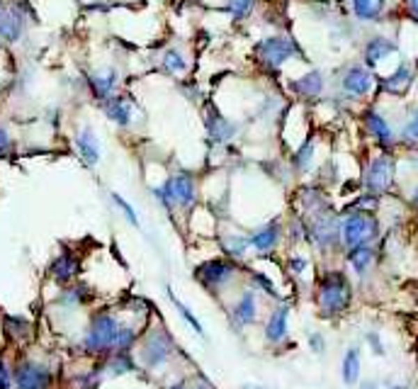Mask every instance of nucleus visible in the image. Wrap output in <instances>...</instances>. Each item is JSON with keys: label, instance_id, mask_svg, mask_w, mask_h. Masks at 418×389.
I'll use <instances>...</instances> for the list:
<instances>
[{"label": "nucleus", "instance_id": "nucleus-4", "mask_svg": "<svg viewBox=\"0 0 418 389\" xmlns=\"http://www.w3.org/2000/svg\"><path fill=\"white\" fill-rule=\"evenodd\" d=\"M377 219L367 212H353V214L346 216V221L341 224V236L343 244L348 248H355V246H365L370 244L377 236Z\"/></svg>", "mask_w": 418, "mask_h": 389}, {"label": "nucleus", "instance_id": "nucleus-43", "mask_svg": "<svg viewBox=\"0 0 418 389\" xmlns=\"http://www.w3.org/2000/svg\"><path fill=\"white\" fill-rule=\"evenodd\" d=\"M168 389H185L183 385H178V387H168Z\"/></svg>", "mask_w": 418, "mask_h": 389}, {"label": "nucleus", "instance_id": "nucleus-25", "mask_svg": "<svg viewBox=\"0 0 418 389\" xmlns=\"http://www.w3.org/2000/svg\"><path fill=\"white\" fill-rule=\"evenodd\" d=\"M348 260H351V265L357 270V273H365V270L372 265V260H375V251H372L367 244L355 246V248H351V253H348Z\"/></svg>", "mask_w": 418, "mask_h": 389}, {"label": "nucleus", "instance_id": "nucleus-12", "mask_svg": "<svg viewBox=\"0 0 418 389\" xmlns=\"http://www.w3.org/2000/svg\"><path fill=\"white\" fill-rule=\"evenodd\" d=\"M362 120H365V129L375 136L377 144L385 146V149H392V144H394V132H392L389 122H387L377 110H367Z\"/></svg>", "mask_w": 418, "mask_h": 389}, {"label": "nucleus", "instance_id": "nucleus-33", "mask_svg": "<svg viewBox=\"0 0 418 389\" xmlns=\"http://www.w3.org/2000/svg\"><path fill=\"white\" fill-rule=\"evenodd\" d=\"M112 200H115V205L120 207L122 212H124V216H127V219L131 221V226H139V216H136L134 207H131L129 202L124 200V197H120V195H117V193H112Z\"/></svg>", "mask_w": 418, "mask_h": 389}, {"label": "nucleus", "instance_id": "nucleus-41", "mask_svg": "<svg viewBox=\"0 0 418 389\" xmlns=\"http://www.w3.org/2000/svg\"><path fill=\"white\" fill-rule=\"evenodd\" d=\"M411 202H414V207H418V188H416V193H414V197H411Z\"/></svg>", "mask_w": 418, "mask_h": 389}, {"label": "nucleus", "instance_id": "nucleus-29", "mask_svg": "<svg viewBox=\"0 0 418 389\" xmlns=\"http://www.w3.org/2000/svg\"><path fill=\"white\" fill-rule=\"evenodd\" d=\"M168 294H170V292H168ZM170 299H173V304H175V307H178L180 317H183V319H185V321H188V324H190V326H193V331H195V333H200V336H202V333H204V331H202V326H200V321H198V319H195V317H193V312H190V309H188V307H185V304H183V302H180V299H175V297H173V294H170Z\"/></svg>", "mask_w": 418, "mask_h": 389}, {"label": "nucleus", "instance_id": "nucleus-10", "mask_svg": "<svg viewBox=\"0 0 418 389\" xmlns=\"http://www.w3.org/2000/svg\"><path fill=\"white\" fill-rule=\"evenodd\" d=\"M76 149L88 168L97 166V161H100V141H97L95 132H93L90 127H83L76 134Z\"/></svg>", "mask_w": 418, "mask_h": 389}, {"label": "nucleus", "instance_id": "nucleus-23", "mask_svg": "<svg viewBox=\"0 0 418 389\" xmlns=\"http://www.w3.org/2000/svg\"><path fill=\"white\" fill-rule=\"evenodd\" d=\"M385 5H387V0H353V13H355L357 19L372 22V19L382 17Z\"/></svg>", "mask_w": 418, "mask_h": 389}, {"label": "nucleus", "instance_id": "nucleus-5", "mask_svg": "<svg viewBox=\"0 0 418 389\" xmlns=\"http://www.w3.org/2000/svg\"><path fill=\"white\" fill-rule=\"evenodd\" d=\"M392 180H394V161H392V156H377L365 173V190L370 195H382L392 188Z\"/></svg>", "mask_w": 418, "mask_h": 389}, {"label": "nucleus", "instance_id": "nucleus-26", "mask_svg": "<svg viewBox=\"0 0 418 389\" xmlns=\"http://www.w3.org/2000/svg\"><path fill=\"white\" fill-rule=\"evenodd\" d=\"M357 377H360V353H357V348H351L343 358V380H346V385H353Z\"/></svg>", "mask_w": 418, "mask_h": 389}, {"label": "nucleus", "instance_id": "nucleus-11", "mask_svg": "<svg viewBox=\"0 0 418 389\" xmlns=\"http://www.w3.org/2000/svg\"><path fill=\"white\" fill-rule=\"evenodd\" d=\"M24 32V15L19 8H3L0 5V37L5 42H17Z\"/></svg>", "mask_w": 418, "mask_h": 389}, {"label": "nucleus", "instance_id": "nucleus-45", "mask_svg": "<svg viewBox=\"0 0 418 389\" xmlns=\"http://www.w3.org/2000/svg\"><path fill=\"white\" fill-rule=\"evenodd\" d=\"M394 389H406V387H394Z\"/></svg>", "mask_w": 418, "mask_h": 389}, {"label": "nucleus", "instance_id": "nucleus-21", "mask_svg": "<svg viewBox=\"0 0 418 389\" xmlns=\"http://www.w3.org/2000/svg\"><path fill=\"white\" fill-rule=\"evenodd\" d=\"M51 275L56 278V283H71L78 275V260L71 253H61L51 263Z\"/></svg>", "mask_w": 418, "mask_h": 389}, {"label": "nucleus", "instance_id": "nucleus-18", "mask_svg": "<svg viewBox=\"0 0 418 389\" xmlns=\"http://www.w3.org/2000/svg\"><path fill=\"white\" fill-rule=\"evenodd\" d=\"M394 51H396L394 42H389V39H385V37H375L365 47V61H367V66H370V68L380 66L382 58H387L389 54H394Z\"/></svg>", "mask_w": 418, "mask_h": 389}, {"label": "nucleus", "instance_id": "nucleus-7", "mask_svg": "<svg viewBox=\"0 0 418 389\" xmlns=\"http://www.w3.org/2000/svg\"><path fill=\"white\" fill-rule=\"evenodd\" d=\"M236 268L226 260H209V263H202L198 268V280L204 285V287H219V285L229 283L234 278Z\"/></svg>", "mask_w": 418, "mask_h": 389}, {"label": "nucleus", "instance_id": "nucleus-42", "mask_svg": "<svg viewBox=\"0 0 418 389\" xmlns=\"http://www.w3.org/2000/svg\"><path fill=\"white\" fill-rule=\"evenodd\" d=\"M362 389H377L375 385H365V387H362Z\"/></svg>", "mask_w": 418, "mask_h": 389}, {"label": "nucleus", "instance_id": "nucleus-6", "mask_svg": "<svg viewBox=\"0 0 418 389\" xmlns=\"http://www.w3.org/2000/svg\"><path fill=\"white\" fill-rule=\"evenodd\" d=\"M341 86H343V90H346V95L362 97V95H367V93L372 90V86H375V76H372L370 68L353 66V68H348V71H346Z\"/></svg>", "mask_w": 418, "mask_h": 389}, {"label": "nucleus", "instance_id": "nucleus-46", "mask_svg": "<svg viewBox=\"0 0 418 389\" xmlns=\"http://www.w3.org/2000/svg\"><path fill=\"white\" fill-rule=\"evenodd\" d=\"M0 3H3V0H0Z\"/></svg>", "mask_w": 418, "mask_h": 389}, {"label": "nucleus", "instance_id": "nucleus-34", "mask_svg": "<svg viewBox=\"0 0 418 389\" xmlns=\"http://www.w3.org/2000/svg\"><path fill=\"white\" fill-rule=\"evenodd\" d=\"M253 280H255V283H258V285H260V287H263V289H265V292H270V294H273V297H278V289H275V287H273V283H270V280H268V278H265V275L255 273V275H253Z\"/></svg>", "mask_w": 418, "mask_h": 389}, {"label": "nucleus", "instance_id": "nucleus-39", "mask_svg": "<svg viewBox=\"0 0 418 389\" xmlns=\"http://www.w3.org/2000/svg\"><path fill=\"white\" fill-rule=\"evenodd\" d=\"M312 346H314V351H321V338L312 336Z\"/></svg>", "mask_w": 418, "mask_h": 389}, {"label": "nucleus", "instance_id": "nucleus-44", "mask_svg": "<svg viewBox=\"0 0 418 389\" xmlns=\"http://www.w3.org/2000/svg\"><path fill=\"white\" fill-rule=\"evenodd\" d=\"M246 389H260V387H246Z\"/></svg>", "mask_w": 418, "mask_h": 389}, {"label": "nucleus", "instance_id": "nucleus-37", "mask_svg": "<svg viewBox=\"0 0 418 389\" xmlns=\"http://www.w3.org/2000/svg\"><path fill=\"white\" fill-rule=\"evenodd\" d=\"M289 265H292L294 273H302V270L307 268V260H304V258H292V260H289Z\"/></svg>", "mask_w": 418, "mask_h": 389}, {"label": "nucleus", "instance_id": "nucleus-9", "mask_svg": "<svg viewBox=\"0 0 418 389\" xmlns=\"http://www.w3.org/2000/svg\"><path fill=\"white\" fill-rule=\"evenodd\" d=\"M15 382H17L19 389H47L49 382H51V375H49L47 367L34 365V363H22L15 372Z\"/></svg>", "mask_w": 418, "mask_h": 389}, {"label": "nucleus", "instance_id": "nucleus-36", "mask_svg": "<svg viewBox=\"0 0 418 389\" xmlns=\"http://www.w3.org/2000/svg\"><path fill=\"white\" fill-rule=\"evenodd\" d=\"M0 389H10V372L5 367L3 358H0Z\"/></svg>", "mask_w": 418, "mask_h": 389}, {"label": "nucleus", "instance_id": "nucleus-38", "mask_svg": "<svg viewBox=\"0 0 418 389\" xmlns=\"http://www.w3.org/2000/svg\"><path fill=\"white\" fill-rule=\"evenodd\" d=\"M190 389H214V387H211V385H209V382L200 380V382H198V385H193V387H190Z\"/></svg>", "mask_w": 418, "mask_h": 389}, {"label": "nucleus", "instance_id": "nucleus-17", "mask_svg": "<svg viewBox=\"0 0 418 389\" xmlns=\"http://www.w3.org/2000/svg\"><path fill=\"white\" fill-rule=\"evenodd\" d=\"M411 83H414V71H411V66H399L392 76H387L385 81H382V90L392 93V95H401V93L409 90Z\"/></svg>", "mask_w": 418, "mask_h": 389}, {"label": "nucleus", "instance_id": "nucleus-24", "mask_svg": "<svg viewBox=\"0 0 418 389\" xmlns=\"http://www.w3.org/2000/svg\"><path fill=\"white\" fill-rule=\"evenodd\" d=\"M287 307H280L278 312L270 317L268 326H265V336H268L270 343H278L284 338V333H287Z\"/></svg>", "mask_w": 418, "mask_h": 389}, {"label": "nucleus", "instance_id": "nucleus-22", "mask_svg": "<svg viewBox=\"0 0 418 389\" xmlns=\"http://www.w3.org/2000/svg\"><path fill=\"white\" fill-rule=\"evenodd\" d=\"M231 317H234V321L239 324V326H248V324H253L255 321V294L243 292V297H241V302L234 307Z\"/></svg>", "mask_w": 418, "mask_h": 389}, {"label": "nucleus", "instance_id": "nucleus-32", "mask_svg": "<svg viewBox=\"0 0 418 389\" xmlns=\"http://www.w3.org/2000/svg\"><path fill=\"white\" fill-rule=\"evenodd\" d=\"M401 139H404L406 144H418V112H414V117L404 125Z\"/></svg>", "mask_w": 418, "mask_h": 389}, {"label": "nucleus", "instance_id": "nucleus-20", "mask_svg": "<svg viewBox=\"0 0 418 389\" xmlns=\"http://www.w3.org/2000/svg\"><path fill=\"white\" fill-rule=\"evenodd\" d=\"M278 239H280V224H278V221H273V224H268V226H263L260 231H255L248 241H250V246H253V248L268 253V251L275 248Z\"/></svg>", "mask_w": 418, "mask_h": 389}, {"label": "nucleus", "instance_id": "nucleus-1", "mask_svg": "<svg viewBox=\"0 0 418 389\" xmlns=\"http://www.w3.org/2000/svg\"><path fill=\"white\" fill-rule=\"evenodd\" d=\"M316 302L323 317H336V314L346 312V307L351 304V285H348L346 275L338 273V270L323 275L321 285H319Z\"/></svg>", "mask_w": 418, "mask_h": 389}, {"label": "nucleus", "instance_id": "nucleus-14", "mask_svg": "<svg viewBox=\"0 0 418 389\" xmlns=\"http://www.w3.org/2000/svg\"><path fill=\"white\" fill-rule=\"evenodd\" d=\"M207 134L211 136V141L224 144V141H229L231 136L236 134V125H231V122L226 120L224 115H219L216 110H209L207 112Z\"/></svg>", "mask_w": 418, "mask_h": 389}, {"label": "nucleus", "instance_id": "nucleus-13", "mask_svg": "<svg viewBox=\"0 0 418 389\" xmlns=\"http://www.w3.org/2000/svg\"><path fill=\"white\" fill-rule=\"evenodd\" d=\"M170 185H173V197H175V205L180 207H190L198 197V183L190 173L180 170V173L170 175Z\"/></svg>", "mask_w": 418, "mask_h": 389}, {"label": "nucleus", "instance_id": "nucleus-28", "mask_svg": "<svg viewBox=\"0 0 418 389\" xmlns=\"http://www.w3.org/2000/svg\"><path fill=\"white\" fill-rule=\"evenodd\" d=\"M314 141L309 139L307 144L302 146V149L297 151V154H294V166H297L299 170H309L312 168V159H314Z\"/></svg>", "mask_w": 418, "mask_h": 389}, {"label": "nucleus", "instance_id": "nucleus-31", "mask_svg": "<svg viewBox=\"0 0 418 389\" xmlns=\"http://www.w3.org/2000/svg\"><path fill=\"white\" fill-rule=\"evenodd\" d=\"M250 241L248 239H239V236H229V239L224 241V248L229 251L231 255H243L246 248H248Z\"/></svg>", "mask_w": 418, "mask_h": 389}, {"label": "nucleus", "instance_id": "nucleus-19", "mask_svg": "<svg viewBox=\"0 0 418 389\" xmlns=\"http://www.w3.org/2000/svg\"><path fill=\"white\" fill-rule=\"evenodd\" d=\"M292 90L304 97H316L323 90V76L319 71H307L297 81H292Z\"/></svg>", "mask_w": 418, "mask_h": 389}, {"label": "nucleus", "instance_id": "nucleus-16", "mask_svg": "<svg viewBox=\"0 0 418 389\" xmlns=\"http://www.w3.org/2000/svg\"><path fill=\"white\" fill-rule=\"evenodd\" d=\"M117 78L120 76H117L115 68H110V71H105V73H93V76H88L93 95H95L97 100H107V97H112L115 86H117Z\"/></svg>", "mask_w": 418, "mask_h": 389}, {"label": "nucleus", "instance_id": "nucleus-8", "mask_svg": "<svg viewBox=\"0 0 418 389\" xmlns=\"http://www.w3.org/2000/svg\"><path fill=\"white\" fill-rule=\"evenodd\" d=\"M170 353H173V343H170V338L166 336L163 331H156V333H151L149 341H146L144 363L149 367L163 365V363L170 358Z\"/></svg>", "mask_w": 418, "mask_h": 389}, {"label": "nucleus", "instance_id": "nucleus-15", "mask_svg": "<svg viewBox=\"0 0 418 389\" xmlns=\"http://www.w3.org/2000/svg\"><path fill=\"white\" fill-rule=\"evenodd\" d=\"M105 115H107V120H112L117 127H129L134 110H131V105L124 100V97L112 95L105 100Z\"/></svg>", "mask_w": 418, "mask_h": 389}, {"label": "nucleus", "instance_id": "nucleus-35", "mask_svg": "<svg viewBox=\"0 0 418 389\" xmlns=\"http://www.w3.org/2000/svg\"><path fill=\"white\" fill-rule=\"evenodd\" d=\"M10 146H13V141H10L8 129H3V127H0V156L10 154Z\"/></svg>", "mask_w": 418, "mask_h": 389}, {"label": "nucleus", "instance_id": "nucleus-2", "mask_svg": "<svg viewBox=\"0 0 418 389\" xmlns=\"http://www.w3.org/2000/svg\"><path fill=\"white\" fill-rule=\"evenodd\" d=\"M122 326L112 314H97L90 324V331L86 336V348L90 353H105L117 351V341H120Z\"/></svg>", "mask_w": 418, "mask_h": 389}, {"label": "nucleus", "instance_id": "nucleus-27", "mask_svg": "<svg viewBox=\"0 0 418 389\" xmlns=\"http://www.w3.org/2000/svg\"><path fill=\"white\" fill-rule=\"evenodd\" d=\"M163 68L168 73H183L185 68H188V61H185L178 49H168V51L163 54Z\"/></svg>", "mask_w": 418, "mask_h": 389}, {"label": "nucleus", "instance_id": "nucleus-40", "mask_svg": "<svg viewBox=\"0 0 418 389\" xmlns=\"http://www.w3.org/2000/svg\"><path fill=\"white\" fill-rule=\"evenodd\" d=\"M406 3H409V10L414 15H418V0H406Z\"/></svg>", "mask_w": 418, "mask_h": 389}, {"label": "nucleus", "instance_id": "nucleus-3", "mask_svg": "<svg viewBox=\"0 0 418 389\" xmlns=\"http://www.w3.org/2000/svg\"><path fill=\"white\" fill-rule=\"evenodd\" d=\"M258 58L263 61V66L268 68H280L282 63H287L289 58L302 56L297 42L292 37H284V34H275V37H268L258 44Z\"/></svg>", "mask_w": 418, "mask_h": 389}, {"label": "nucleus", "instance_id": "nucleus-30", "mask_svg": "<svg viewBox=\"0 0 418 389\" xmlns=\"http://www.w3.org/2000/svg\"><path fill=\"white\" fill-rule=\"evenodd\" d=\"M229 3V13L234 15L236 19H243L246 15L250 13V8H253V0H226Z\"/></svg>", "mask_w": 418, "mask_h": 389}]
</instances>
